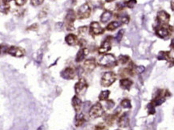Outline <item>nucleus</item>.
I'll return each instance as SVG.
<instances>
[{
	"label": "nucleus",
	"instance_id": "nucleus-1",
	"mask_svg": "<svg viewBox=\"0 0 174 130\" xmlns=\"http://www.w3.org/2000/svg\"><path fill=\"white\" fill-rule=\"evenodd\" d=\"M98 63L100 66L104 67V68H113L118 64L117 60L114 55L112 54H107V53L99 58Z\"/></svg>",
	"mask_w": 174,
	"mask_h": 130
},
{
	"label": "nucleus",
	"instance_id": "nucleus-2",
	"mask_svg": "<svg viewBox=\"0 0 174 130\" xmlns=\"http://www.w3.org/2000/svg\"><path fill=\"white\" fill-rule=\"evenodd\" d=\"M117 80V75L113 72H107L101 77L100 84L103 87H110Z\"/></svg>",
	"mask_w": 174,
	"mask_h": 130
},
{
	"label": "nucleus",
	"instance_id": "nucleus-3",
	"mask_svg": "<svg viewBox=\"0 0 174 130\" xmlns=\"http://www.w3.org/2000/svg\"><path fill=\"white\" fill-rule=\"evenodd\" d=\"M104 113V109L100 103L97 102L95 104H93L89 109V117L92 119H96L99 117H101Z\"/></svg>",
	"mask_w": 174,
	"mask_h": 130
},
{
	"label": "nucleus",
	"instance_id": "nucleus-4",
	"mask_svg": "<svg viewBox=\"0 0 174 130\" xmlns=\"http://www.w3.org/2000/svg\"><path fill=\"white\" fill-rule=\"evenodd\" d=\"M91 7L88 3H84V4L79 7L77 11V18L79 19H84L90 16Z\"/></svg>",
	"mask_w": 174,
	"mask_h": 130
},
{
	"label": "nucleus",
	"instance_id": "nucleus-5",
	"mask_svg": "<svg viewBox=\"0 0 174 130\" xmlns=\"http://www.w3.org/2000/svg\"><path fill=\"white\" fill-rule=\"evenodd\" d=\"M88 83L84 78H82L75 84V92L76 95H84L88 89Z\"/></svg>",
	"mask_w": 174,
	"mask_h": 130
},
{
	"label": "nucleus",
	"instance_id": "nucleus-6",
	"mask_svg": "<svg viewBox=\"0 0 174 130\" xmlns=\"http://www.w3.org/2000/svg\"><path fill=\"white\" fill-rule=\"evenodd\" d=\"M157 20L160 26H165L170 20L169 14H168L165 11H160L157 13Z\"/></svg>",
	"mask_w": 174,
	"mask_h": 130
},
{
	"label": "nucleus",
	"instance_id": "nucleus-7",
	"mask_svg": "<svg viewBox=\"0 0 174 130\" xmlns=\"http://www.w3.org/2000/svg\"><path fill=\"white\" fill-rule=\"evenodd\" d=\"M89 32L91 35H99L104 32V29L103 28V26L99 24V23L98 22H92L89 26Z\"/></svg>",
	"mask_w": 174,
	"mask_h": 130
},
{
	"label": "nucleus",
	"instance_id": "nucleus-8",
	"mask_svg": "<svg viewBox=\"0 0 174 130\" xmlns=\"http://www.w3.org/2000/svg\"><path fill=\"white\" fill-rule=\"evenodd\" d=\"M75 12L73 10H69L68 11V14H67L66 18H65V20H66L67 23V29L69 30V31H72L75 29L73 24H74V22H75Z\"/></svg>",
	"mask_w": 174,
	"mask_h": 130
},
{
	"label": "nucleus",
	"instance_id": "nucleus-9",
	"mask_svg": "<svg viewBox=\"0 0 174 130\" xmlns=\"http://www.w3.org/2000/svg\"><path fill=\"white\" fill-rule=\"evenodd\" d=\"M75 75V70L73 68H66L60 72L61 77L64 79H74Z\"/></svg>",
	"mask_w": 174,
	"mask_h": 130
},
{
	"label": "nucleus",
	"instance_id": "nucleus-10",
	"mask_svg": "<svg viewBox=\"0 0 174 130\" xmlns=\"http://www.w3.org/2000/svg\"><path fill=\"white\" fill-rule=\"evenodd\" d=\"M7 53L15 57H23L25 54V51L21 47L16 46H11L8 48Z\"/></svg>",
	"mask_w": 174,
	"mask_h": 130
},
{
	"label": "nucleus",
	"instance_id": "nucleus-11",
	"mask_svg": "<svg viewBox=\"0 0 174 130\" xmlns=\"http://www.w3.org/2000/svg\"><path fill=\"white\" fill-rule=\"evenodd\" d=\"M84 70L88 72H92L94 69L96 68V61L94 58H90L84 61V65H83Z\"/></svg>",
	"mask_w": 174,
	"mask_h": 130
},
{
	"label": "nucleus",
	"instance_id": "nucleus-12",
	"mask_svg": "<svg viewBox=\"0 0 174 130\" xmlns=\"http://www.w3.org/2000/svg\"><path fill=\"white\" fill-rule=\"evenodd\" d=\"M170 30L166 26H159L156 31V35L161 39H166L170 35Z\"/></svg>",
	"mask_w": 174,
	"mask_h": 130
},
{
	"label": "nucleus",
	"instance_id": "nucleus-13",
	"mask_svg": "<svg viewBox=\"0 0 174 130\" xmlns=\"http://www.w3.org/2000/svg\"><path fill=\"white\" fill-rule=\"evenodd\" d=\"M112 48V44H111L110 37H108L104 40V41L102 43L101 46L99 47V54H106Z\"/></svg>",
	"mask_w": 174,
	"mask_h": 130
},
{
	"label": "nucleus",
	"instance_id": "nucleus-14",
	"mask_svg": "<svg viewBox=\"0 0 174 130\" xmlns=\"http://www.w3.org/2000/svg\"><path fill=\"white\" fill-rule=\"evenodd\" d=\"M117 125L120 128H127L129 125V117L128 113H124L119 117Z\"/></svg>",
	"mask_w": 174,
	"mask_h": 130
},
{
	"label": "nucleus",
	"instance_id": "nucleus-15",
	"mask_svg": "<svg viewBox=\"0 0 174 130\" xmlns=\"http://www.w3.org/2000/svg\"><path fill=\"white\" fill-rule=\"evenodd\" d=\"M71 103H72L73 108H74V109L75 110V112H76V113L79 112L80 109H81L82 104H83L81 99H80L78 96H74L72 100H71Z\"/></svg>",
	"mask_w": 174,
	"mask_h": 130
},
{
	"label": "nucleus",
	"instance_id": "nucleus-16",
	"mask_svg": "<svg viewBox=\"0 0 174 130\" xmlns=\"http://www.w3.org/2000/svg\"><path fill=\"white\" fill-rule=\"evenodd\" d=\"M132 79H128V78H124V79H120V88L124 89V90H130L131 87L132 86Z\"/></svg>",
	"mask_w": 174,
	"mask_h": 130
},
{
	"label": "nucleus",
	"instance_id": "nucleus-17",
	"mask_svg": "<svg viewBox=\"0 0 174 130\" xmlns=\"http://www.w3.org/2000/svg\"><path fill=\"white\" fill-rule=\"evenodd\" d=\"M88 50L85 47H83V48H80L78 51L77 55H76V57H75V62L77 63H80L83 60L85 59L86 55H88Z\"/></svg>",
	"mask_w": 174,
	"mask_h": 130
},
{
	"label": "nucleus",
	"instance_id": "nucleus-18",
	"mask_svg": "<svg viewBox=\"0 0 174 130\" xmlns=\"http://www.w3.org/2000/svg\"><path fill=\"white\" fill-rule=\"evenodd\" d=\"M65 41L69 46H74L78 43L77 36L72 33H70L65 37Z\"/></svg>",
	"mask_w": 174,
	"mask_h": 130
},
{
	"label": "nucleus",
	"instance_id": "nucleus-19",
	"mask_svg": "<svg viewBox=\"0 0 174 130\" xmlns=\"http://www.w3.org/2000/svg\"><path fill=\"white\" fill-rule=\"evenodd\" d=\"M86 122V118H85V116H84L83 113H78L75 116V125L76 127H79V126H82L84 123Z\"/></svg>",
	"mask_w": 174,
	"mask_h": 130
},
{
	"label": "nucleus",
	"instance_id": "nucleus-20",
	"mask_svg": "<svg viewBox=\"0 0 174 130\" xmlns=\"http://www.w3.org/2000/svg\"><path fill=\"white\" fill-rule=\"evenodd\" d=\"M113 12L110 11H105L103 12V14L100 16V22L103 23H108L109 20L112 19L113 17Z\"/></svg>",
	"mask_w": 174,
	"mask_h": 130
},
{
	"label": "nucleus",
	"instance_id": "nucleus-21",
	"mask_svg": "<svg viewBox=\"0 0 174 130\" xmlns=\"http://www.w3.org/2000/svg\"><path fill=\"white\" fill-rule=\"evenodd\" d=\"M122 25V23L120 21H113L111 22L106 27V30L109 31H115L116 29H117L119 26H120Z\"/></svg>",
	"mask_w": 174,
	"mask_h": 130
},
{
	"label": "nucleus",
	"instance_id": "nucleus-22",
	"mask_svg": "<svg viewBox=\"0 0 174 130\" xmlns=\"http://www.w3.org/2000/svg\"><path fill=\"white\" fill-rule=\"evenodd\" d=\"M158 60H170V53L167 52V51H160L159 53L158 56ZM171 60H172V58H171Z\"/></svg>",
	"mask_w": 174,
	"mask_h": 130
},
{
	"label": "nucleus",
	"instance_id": "nucleus-23",
	"mask_svg": "<svg viewBox=\"0 0 174 130\" xmlns=\"http://www.w3.org/2000/svg\"><path fill=\"white\" fill-rule=\"evenodd\" d=\"M109 95H110V92L108 90H105V91H102L101 93H99V100L100 101H104V100H108V97H109Z\"/></svg>",
	"mask_w": 174,
	"mask_h": 130
},
{
	"label": "nucleus",
	"instance_id": "nucleus-24",
	"mask_svg": "<svg viewBox=\"0 0 174 130\" xmlns=\"http://www.w3.org/2000/svg\"><path fill=\"white\" fill-rule=\"evenodd\" d=\"M118 17H119L120 19V22L122 24H127V23H128V22H129V16L127 15V14H122V15H120V14L119 16H118Z\"/></svg>",
	"mask_w": 174,
	"mask_h": 130
},
{
	"label": "nucleus",
	"instance_id": "nucleus-25",
	"mask_svg": "<svg viewBox=\"0 0 174 130\" xmlns=\"http://www.w3.org/2000/svg\"><path fill=\"white\" fill-rule=\"evenodd\" d=\"M129 61V56L128 55H120L118 58V60H117V64H122V65H124V64H128V62Z\"/></svg>",
	"mask_w": 174,
	"mask_h": 130
},
{
	"label": "nucleus",
	"instance_id": "nucleus-26",
	"mask_svg": "<svg viewBox=\"0 0 174 130\" xmlns=\"http://www.w3.org/2000/svg\"><path fill=\"white\" fill-rule=\"evenodd\" d=\"M9 10V5L8 3H4L2 2L0 4V13H7Z\"/></svg>",
	"mask_w": 174,
	"mask_h": 130
},
{
	"label": "nucleus",
	"instance_id": "nucleus-27",
	"mask_svg": "<svg viewBox=\"0 0 174 130\" xmlns=\"http://www.w3.org/2000/svg\"><path fill=\"white\" fill-rule=\"evenodd\" d=\"M120 105L121 107H123L124 108H132V104H131V102L129 100L124 99L120 103Z\"/></svg>",
	"mask_w": 174,
	"mask_h": 130
},
{
	"label": "nucleus",
	"instance_id": "nucleus-28",
	"mask_svg": "<svg viewBox=\"0 0 174 130\" xmlns=\"http://www.w3.org/2000/svg\"><path fill=\"white\" fill-rule=\"evenodd\" d=\"M124 30H120V31L118 32V33L117 34V35H115V37H114V39L116 40V41L117 42H120L121 41V40H122V38H123V36H124Z\"/></svg>",
	"mask_w": 174,
	"mask_h": 130
},
{
	"label": "nucleus",
	"instance_id": "nucleus-29",
	"mask_svg": "<svg viewBox=\"0 0 174 130\" xmlns=\"http://www.w3.org/2000/svg\"><path fill=\"white\" fill-rule=\"evenodd\" d=\"M137 5V0H128L125 2V6L128 8H133Z\"/></svg>",
	"mask_w": 174,
	"mask_h": 130
},
{
	"label": "nucleus",
	"instance_id": "nucleus-30",
	"mask_svg": "<svg viewBox=\"0 0 174 130\" xmlns=\"http://www.w3.org/2000/svg\"><path fill=\"white\" fill-rule=\"evenodd\" d=\"M8 48L9 47L7 45H5V44H1V45H0V55H3V54L7 53Z\"/></svg>",
	"mask_w": 174,
	"mask_h": 130
},
{
	"label": "nucleus",
	"instance_id": "nucleus-31",
	"mask_svg": "<svg viewBox=\"0 0 174 130\" xmlns=\"http://www.w3.org/2000/svg\"><path fill=\"white\" fill-rule=\"evenodd\" d=\"M115 103L112 100H107V104H106V108L107 109H112L114 107Z\"/></svg>",
	"mask_w": 174,
	"mask_h": 130
},
{
	"label": "nucleus",
	"instance_id": "nucleus-32",
	"mask_svg": "<svg viewBox=\"0 0 174 130\" xmlns=\"http://www.w3.org/2000/svg\"><path fill=\"white\" fill-rule=\"evenodd\" d=\"M44 2V0H31V3L33 5L34 7H37L40 6Z\"/></svg>",
	"mask_w": 174,
	"mask_h": 130
},
{
	"label": "nucleus",
	"instance_id": "nucleus-33",
	"mask_svg": "<svg viewBox=\"0 0 174 130\" xmlns=\"http://www.w3.org/2000/svg\"><path fill=\"white\" fill-rule=\"evenodd\" d=\"M16 1V4L19 7H22L26 2V0H15Z\"/></svg>",
	"mask_w": 174,
	"mask_h": 130
},
{
	"label": "nucleus",
	"instance_id": "nucleus-34",
	"mask_svg": "<svg viewBox=\"0 0 174 130\" xmlns=\"http://www.w3.org/2000/svg\"><path fill=\"white\" fill-rule=\"evenodd\" d=\"M87 32V27L85 26H82V27H79V35H84V33H86Z\"/></svg>",
	"mask_w": 174,
	"mask_h": 130
},
{
	"label": "nucleus",
	"instance_id": "nucleus-35",
	"mask_svg": "<svg viewBox=\"0 0 174 130\" xmlns=\"http://www.w3.org/2000/svg\"><path fill=\"white\" fill-rule=\"evenodd\" d=\"M96 130H107V129H106V127L104 125L100 124V125H98L96 127Z\"/></svg>",
	"mask_w": 174,
	"mask_h": 130
},
{
	"label": "nucleus",
	"instance_id": "nucleus-36",
	"mask_svg": "<svg viewBox=\"0 0 174 130\" xmlns=\"http://www.w3.org/2000/svg\"><path fill=\"white\" fill-rule=\"evenodd\" d=\"M144 67H143V66H138L137 68V70L140 73H142L143 72H144Z\"/></svg>",
	"mask_w": 174,
	"mask_h": 130
},
{
	"label": "nucleus",
	"instance_id": "nucleus-37",
	"mask_svg": "<svg viewBox=\"0 0 174 130\" xmlns=\"http://www.w3.org/2000/svg\"><path fill=\"white\" fill-rule=\"evenodd\" d=\"M171 8H172V10L173 11L174 10V6H173V0H172L171 1Z\"/></svg>",
	"mask_w": 174,
	"mask_h": 130
},
{
	"label": "nucleus",
	"instance_id": "nucleus-38",
	"mask_svg": "<svg viewBox=\"0 0 174 130\" xmlns=\"http://www.w3.org/2000/svg\"><path fill=\"white\" fill-rule=\"evenodd\" d=\"M11 0H2V2H4V3H9V2H11Z\"/></svg>",
	"mask_w": 174,
	"mask_h": 130
},
{
	"label": "nucleus",
	"instance_id": "nucleus-39",
	"mask_svg": "<svg viewBox=\"0 0 174 130\" xmlns=\"http://www.w3.org/2000/svg\"><path fill=\"white\" fill-rule=\"evenodd\" d=\"M117 130H119V129H117Z\"/></svg>",
	"mask_w": 174,
	"mask_h": 130
}]
</instances>
